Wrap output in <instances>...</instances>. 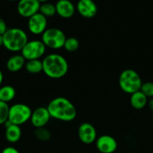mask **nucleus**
Here are the masks:
<instances>
[{"mask_svg":"<svg viewBox=\"0 0 153 153\" xmlns=\"http://www.w3.org/2000/svg\"><path fill=\"white\" fill-rule=\"evenodd\" d=\"M16 91L14 88L10 85H4L0 87V101L8 103L14 99Z\"/></svg>","mask_w":153,"mask_h":153,"instance_id":"nucleus-18","label":"nucleus"},{"mask_svg":"<svg viewBox=\"0 0 153 153\" xmlns=\"http://www.w3.org/2000/svg\"><path fill=\"white\" fill-rule=\"evenodd\" d=\"M3 82V73L1 71V70H0V87H1V85L2 83Z\"/></svg>","mask_w":153,"mask_h":153,"instance_id":"nucleus-28","label":"nucleus"},{"mask_svg":"<svg viewBox=\"0 0 153 153\" xmlns=\"http://www.w3.org/2000/svg\"><path fill=\"white\" fill-rule=\"evenodd\" d=\"M152 122H153V116H152Z\"/></svg>","mask_w":153,"mask_h":153,"instance_id":"nucleus-32","label":"nucleus"},{"mask_svg":"<svg viewBox=\"0 0 153 153\" xmlns=\"http://www.w3.org/2000/svg\"><path fill=\"white\" fill-rule=\"evenodd\" d=\"M26 59L22 55H14L8 58L6 63L8 70L11 73H16L25 67Z\"/></svg>","mask_w":153,"mask_h":153,"instance_id":"nucleus-16","label":"nucleus"},{"mask_svg":"<svg viewBox=\"0 0 153 153\" xmlns=\"http://www.w3.org/2000/svg\"><path fill=\"white\" fill-rule=\"evenodd\" d=\"M28 41L26 33L19 28H8L3 34V46L10 52H21Z\"/></svg>","mask_w":153,"mask_h":153,"instance_id":"nucleus-3","label":"nucleus"},{"mask_svg":"<svg viewBox=\"0 0 153 153\" xmlns=\"http://www.w3.org/2000/svg\"><path fill=\"white\" fill-rule=\"evenodd\" d=\"M5 125V138L10 143H16L20 139L22 131L20 126L14 125L8 120L4 123Z\"/></svg>","mask_w":153,"mask_h":153,"instance_id":"nucleus-15","label":"nucleus"},{"mask_svg":"<svg viewBox=\"0 0 153 153\" xmlns=\"http://www.w3.org/2000/svg\"><path fill=\"white\" fill-rule=\"evenodd\" d=\"M32 111L27 105L16 103L10 106L9 108V115L8 120L12 124L20 126L30 120Z\"/></svg>","mask_w":153,"mask_h":153,"instance_id":"nucleus-6","label":"nucleus"},{"mask_svg":"<svg viewBox=\"0 0 153 153\" xmlns=\"http://www.w3.org/2000/svg\"><path fill=\"white\" fill-rule=\"evenodd\" d=\"M96 148L100 153H113L117 149V142L113 137L107 134L97 137Z\"/></svg>","mask_w":153,"mask_h":153,"instance_id":"nucleus-11","label":"nucleus"},{"mask_svg":"<svg viewBox=\"0 0 153 153\" xmlns=\"http://www.w3.org/2000/svg\"><path fill=\"white\" fill-rule=\"evenodd\" d=\"M79 46L80 43L77 39L71 37H68V38H66L63 48L66 51H68V52H73L77 50L78 48H79Z\"/></svg>","mask_w":153,"mask_h":153,"instance_id":"nucleus-22","label":"nucleus"},{"mask_svg":"<svg viewBox=\"0 0 153 153\" xmlns=\"http://www.w3.org/2000/svg\"><path fill=\"white\" fill-rule=\"evenodd\" d=\"M3 46V35L0 34V47Z\"/></svg>","mask_w":153,"mask_h":153,"instance_id":"nucleus-29","label":"nucleus"},{"mask_svg":"<svg viewBox=\"0 0 153 153\" xmlns=\"http://www.w3.org/2000/svg\"><path fill=\"white\" fill-rule=\"evenodd\" d=\"M8 30L7 25H6V22L2 18L0 17V34L3 35L4 33L6 32V31Z\"/></svg>","mask_w":153,"mask_h":153,"instance_id":"nucleus-25","label":"nucleus"},{"mask_svg":"<svg viewBox=\"0 0 153 153\" xmlns=\"http://www.w3.org/2000/svg\"><path fill=\"white\" fill-rule=\"evenodd\" d=\"M142 79L140 75L132 69L123 70L118 77V85L124 93L132 94L140 91Z\"/></svg>","mask_w":153,"mask_h":153,"instance_id":"nucleus-4","label":"nucleus"},{"mask_svg":"<svg viewBox=\"0 0 153 153\" xmlns=\"http://www.w3.org/2000/svg\"><path fill=\"white\" fill-rule=\"evenodd\" d=\"M40 3H44V2H47L48 0H38Z\"/></svg>","mask_w":153,"mask_h":153,"instance_id":"nucleus-30","label":"nucleus"},{"mask_svg":"<svg viewBox=\"0 0 153 153\" xmlns=\"http://www.w3.org/2000/svg\"><path fill=\"white\" fill-rule=\"evenodd\" d=\"M39 13H41L45 17H51L56 13V5L50 2L41 3L39 9Z\"/></svg>","mask_w":153,"mask_h":153,"instance_id":"nucleus-20","label":"nucleus"},{"mask_svg":"<svg viewBox=\"0 0 153 153\" xmlns=\"http://www.w3.org/2000/svg\"><path fill=\"white\" fill-rule=\"evenodd\" d=\"M46 49L41 40H28L21 51V55L26 61L40 59L45 54Z\"/></svg>","mask_w":153,"mask_h":153,"instance_id":"nucleus-7","label":"nucleus"},{"mask_svg":"<svg viewBox=\"0 0 153 153\" xmlns=\"http://www.w3.org/2000/svg\"></svg>","mask_w":153,"mask_h":153,"instance_id":"nucleus-33","label":"nucleus"},{"mask_svg":"<svg viewBox=\"0 0 153 153\" xmlns=\"http://www.w3.org/2000/svg\"><path fill=\"white\" fill-rule=\"evenodd\" d=\"M130 103L134 109L140 110L147 105L148 98L140 91H139L130 94Z\"/></svg>","mask_w":153,"mask_h":153,"instance_id":"nucleus-17","label":"nucleus"},{"mask_svg":"<svg viewBox=\"0 0 153 153\" xmlns=\"http://www.w3.org/2000/svg\"><path fill=\"white\" fill-rule=\"evenodd\" d=\"M50 114L46 107H39L32 112L31 121L32 125L35 128L45 127L50 119Z\"/></svg>","mask_w":153,"mask_h":153,"instance_id":"nucleus-12","label":"nucleus"},{"mask_svg":"<svg viewBox=\"0 0 153 153\" xmlns=\"http://www.w3.org/2000/svg\"><path fill=\"white\" fill-rule=\"evenodd\" d=\"M34 137L38 140L40 141H47L50 139L51 134L49 130L45 127H41V128H36L35 131L34 132Z\"/></svg>","mask_w":153,"mask_h":153,"instance_id":"nucleus-21","label":"nucleus"},{"mask_svg":"<svg viewBox=\"0 0 153 153\" xmlns=\"http://www.w3.org/2000/svg\"><path fill=\"white\" fill-rule=\"evenodd\" d=\"M1 153H20V152L13 146H8L3 149Z\"/></svg>","mask_w":153,"mask_h":153,"instance_id":"nucleus-26","label":"nucleus"},{"mask_svg":"<svg viewBox=\"0 0 153 153\" xmlns=\"http://www.w3.org/2000/svg\"><path fill=\"white\" fill-rule=\"evenodd\" d=\"M66 38L64 33L57 28H46L41 35V41L46 48L51 49L63 48Z\"/></svg>","mask_w":153,"mask_h":153,"instance_id":"nucleus-5","label":"nucleus"},{"mask_svg":"<svg viewBox=\"0 0 153 153\" xmlns=\"http://www.w3.org/2000/svg\"><path fill=\"white\" fill-rule=\"evenodd\" d=\"M40 3L38 0H19L17 4V12L21 16L29 18L38 13Z\"/></svg>","mask_w":153,"mask_h":153,"instance_id":"nucleus-8","label":"nucleus"},{"mask_svg":"<svg viewBox=\"0 0 153 153\" xmlns=\"http://www.w3.org/2000/svg\"><path fill=\"white\" fill-rule=\"evenodd\" d=\"M48 111L51 117L63 122H70L76 116V109L73 103L64 97H56L48 104Z\"/></svg>","mask_w":153,"mask_h":153,"instance_id":"nucleus-1","label":"nucleus"},{"mask_svg":"<svg viewBox=\"0 0 153 153\" xmlns=\"http://www.w3.org/2000/svg\"><path fill=\"white\" fill-rule=\"evenodd\" d=\"M43 72L50 79H58L64 77L68 71V61L62 55L50 54L42 60Z\"/></svg>","mask_w":153,"mask_h":153,"instance_id":"nucleus-2","label":"nucleus"},{"mask_svg":"<svg viewBox=\"0 0 153 153\" xmlns=\"http://www.w3.org/2000/svg\"><path fill=\"white\" fill-rule=\"evenodd\" d=\"M47 19L40 13H37L28 18V28L33 34H42L46 29Z\"/></svg>","mask_w":153,"mask_h":153,"instance_id":"nucleus-9","label":"nucleus"},{"mask_svg":"<svg viewBox=\"0 0 153 153\" xmlns=\"http://www.w3.org/2000/svg\"><path fill=\"white\" fill-rule=\"evenodd\" d=\"M148 108H149L150 110H151L152 111H153V97L152 98H150L149 101H148Z\"/></svg>","mask_w":153,"mask_h":153,"instance_id":"nucleus-27","label":"nucleus"},{"mask_svg":"<svg viewBox=\"0 0 153 153\" xmlns=\"http://www.w3.org/2000/svg\"><path fill=\"white\" fill-rule=\"evenodd\" d=\"M26 70L31 74H38L43 72V64L42 61L39 59L29 60L26 62Z\"/></svg>","mask_w":153,"mask_h":153,"instance_id":"nucleus-19","label":"nucleus"},{"mask_svg":"<svg viewBox=\"0 0 153 153\" xmlns=\"http://www.w3.org/2000/svg\"><path fill=\"white\" fill-rule=\"evenodd\" d=\"M9 108L8 103L0 101V125L4 124L8 120Z\"/></svg>","mask_w":153,"mask_h":153,"instance_id":"nucleus-23","label":"nucleus"},{"mask_svg":"<svg viewBox=\"0 0 153 153\" xmlns=\"http://www.w3.org/2000/svg\"><path fill=\"white\" fill-rule=\"evenodd\" d=\"M7 1H17V0H7Z\"/></svg>","mask_w":153,"mask_h":153,"instance_id":"nucleus-31","label":"nucleus"},{"mask_svg":"<svg viewBox=\"0 0 153 153\" xmlns=\"http://www.w3.org/2000/svg\"><path fill=\"white\" fill-rule=\"evenodd\" d=\"M140 91L147 97L152 98L153 97V82H147L142 84Z\"/></svg>","mask_w":153,"mask_h":153,"instance_id":"nucleus-24","label":"nucleus"},{"mask_svg":"<svg viewBox=\"0 0 153 153\" xmlns=\"http://www.w3.org/2000/svg\"><path fill=\"white\" fill-rule=\"evenodd\" d=\"M77 133L80 141L85 144H91L97 139V131L95 128L88 123L80 124L78 128Z\"/></svg>","mask_w":153,"mask_h":153,"instance_id":"nucleus-10","label":"nucleus"},{"mask_svg":"<svg viewBox=\"0 0 153 153\" xmlns=\"http://www.w3.org/2000/svg\"><path fill=\"white\" fill-rule=\"evenodd\" d=\"M76 10L82 17L91 19L98 12V7L93 0H79L76 4Z\"/></svg>","mask_w":153,"mask_h":153,"instance_id":"nucleus-13","label":"nucleus"},{"mask_svg":"<svg viewBox=\"0 0 153 153\" xmlns=\"http://www.w3.org/2000/svg\"><path fill=\"white\" fill-rule=\"evenodd\" d=\"M56 13L64 19L72 17L75 13V7L70 0H58L56 3Z\"/></svg>","mask_w":153,"mask_h":153,"instance_id":"nucleus-14","label":"nucleus"}]
</instances>
